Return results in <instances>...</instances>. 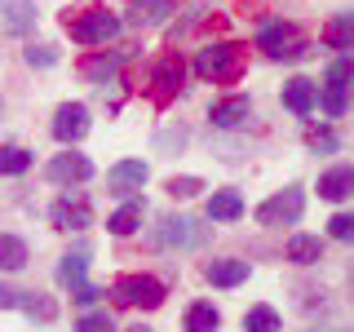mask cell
I'll return each mask as SVG.
<instances>
[{
    "label": "cell",
    "instance_id": "f546056e",
    "mask_svg": "<svg viewBox=\"0 0 354 332\" xmlns=\"http://www.w3.org/2000/svg\"><path fill=\"white\" fill-rule=\"evenodd\" d=\"M75 332H115V319H111L106 310H88V315H80Z\"/></svg>",
    "mask_w": 354,
    "mask_h": 332
},
{
    "label": "cell",
    "instance_id": "8992f818",
    "mask_svg": "<svg viewBox=\"0 0 354 332\" xmlns=\"http://www.w3.org/2000/svg\"><path fill=\"white\" fill-rule=\"evenodd\" d=\"M182 80H186V62H182V53H160L151 66V93H155V102H173L177 93H182Z\"/></svg>",
    "mask_w": 354,
    "mask_h": 332
},
{
    "label": "cell",
    "instance_id": "30bf717a",
    "mask_svg": "<svg viewBox=\"0 0 354 332\" xmlns=\"http://www.w3.org/2000/svg\"><path fill=\"white\" fill-rule=\"evenodd\" d=\"M44 177H49L53 186H80L93 177V164H88V155H75V151H66V155H53L49 160V169H44Z\"/></svg>",
    "mask_w": 354,
    "mask_h": 332
},
{
    "label": "cell",
    "instance_id": "e0dca14e",
    "mask_svg": "<svg viewBox=\"0 0 354 332\" xmlns=\"http://www.w3.org/2000/svg\"><path fill=\"white\" fill-rule=\"evenodd\" d=\"M173 14V0H129V22L133 27H160Z\"/></svg>",
    "mask_w": 354,
    "mask_h": 332
},
{
    "label": "cell",
    "instance_id": "e575fe53",
    "mask_svg": "<svg viewBox=\"0 0 354 332\" xmlns=\"http://www.w3.org/2000/svg\"><path fill=\"white\" fill-rule=\"evenodd\" d=\"M93 297H102V293H97V288H88V284H75L71 288V302H80V306H88Z\"/></svg>",
    "mask_w": 354,
    "mask_h": 332
},
{
    "label": "cell",
    "instance_id": "83f0119b",
    "mask_svg": "<svg viewBox=\"0 0 354 332\" xmlns=\"http://www.w3.org/2000/svg\"><path fill=\"white\" fill-rule=\"evenodd\" d=\"M279 310L274 306H252L248 315H243V332H279Z\"/></svg>",
    "mask_w": 354,
    "mask_h": 332
},
{
    "label": "cell",
    "instance_id": "d590c367",
    "mask_svg": "<svg viewBox=\"0 0 354 332\" xmlns=\"http://www.w3.org/2000/svg\"><path fill=\"white\" fill-rule=\"evenodd\" d=\"M18 306V293L14 288H0V310H14Z\"/></svg>",
    "mask_w": 354,
    "mask_h": 332
},
{
    "label": "cell",
    "instance_id": "4fadbf2b",
    "mask_svg": "<svg viewBox=\"0 0 354 332\" xmlns=\"http://www.w3.org/2000/svg\"><path fill=\"white\" fill-rule=\"evenodd\" d=\"M283 107L292 111V116H310V111L319 107V84L306 80V75H292V80L283 84Z\"/></svg>",
    "mask_w": 354,
    "mask_h": 332
},
{
    "label": "cell",
    "instance_id": "d4e9b609",
    "mask_svg": "<svg viewBox=\"0 0 354 332\" xmlns=\"http://www.w3.org/2000/svg\"><path fill=\"white\" fill-rule=\"evenodd\" d=\"M84 270H88V248H75V252H66V257H62L58 279L66 288H75V284H84Z\"/></svg>",
    "mask_w": 354,
    "mask_h": 332
},
{
    "label": "cell",
    "instance_id": "2e32d148",
    "mask_svg": "<svg viewBox=\"0 0 354 332\" xmlns=\"http://www.w3.org/2000/svg\"><path fill=\"white\" fill-rule=\"evenodd\" d=\"M204 279L213 284V288H235L248 279V261H239V257H221V261H208L204 266Z\"/></svg>",
    "mask_w": 354,
    "mask_h": 332
},
{
    "label": "cell",
    "instance_id": "603a6c76",
    "mask_svg": "<svg viewBox=\"0 0 354 332\" xmlns=\"http://www.w3.org/2000/svg\"><path fill=\"white\" fill-rule=\"evenodd\" d=\"M288 261H297V266L324 261V239H315V235H292V239H288Z\"/></svg>",
    "mask_w": 354,
    "mask_h": 332
},
{
    "label": "cell",
    "instance_id": "836d02e7",
    "mask_svg": "<svg viewBox=\"0 0 354 332\" xmlns=\"http://www.w3.org/2000/svg\"><path fill=\"white\" fill-rule=\"evenodd\" d=\"M310 147H315V151H337V138H332L328 129L324 133H310Z\"/></svg>",
    "mask_w": 354,
    "mask_h": 332
},
{
    "label": "cell",
    "instance_id": "9c48e42d",
    "mask_svg": "<svg viewBox=\"0 0 354 332\" xmlns=\"http://www.w3.org/2000/svg\"><path fill=\"white\" fill-rule=\"evenodd\" d=\"M49 221L58 230H84V226H93V204H88L84 191H62L49 208Z\"/></svg>",
    "mask_w": 354,
    "mask_h": 332
},
{
    "label": "cell",
    "instance_id": "7a4b0ae2",
    "mask_svg": "<svg viewBox=\"0 0 354 332\" xmlns=\"http://www.w3.org/2000/svg\"><path fill=\"white\" fill-rule=\"evenodd\" d=\"M257 49L270 62H297V58H306L310 44L301 36V27H292V22H266L257 31Z\"/></svg>",
    "mask_w": 354,
    "mask_h": 332
},
{
    "label": "cell",
    "instance_id": "9a60e30c",
    "mask_svg": "<svg viewBox=\"0 0 354 332\" xmlns=\"http://www.w3.org/2000/svg\"><path fill=\"white\" fill-rule=\"evenodd\" d=\"M208 120H213V129H243L252 120V102L248 98H221V102L208 111Z\"/></svg>",
    "mask_w": 354,
    "mask_h": 332
},
{
    "label": "cell",
    "instance_id": "8d00e7d4",
    "mask_svg": "<svg viewBox=\"0 0 354 332\" xmlns=\"http://www.w3.org/2000/svg\"><path fill=\"white\" fill-rule=\"evenodd\" d=\"M129 332H151V328H129Z\"/></svg>",
    "mask_w": 354,
    "mask_h": 332
},
{
    "label": "cell",
    "instance_id": "1f68e13d",
    "mask_svg": "<svg viewBox=\"0 0 354 332\" xmlns=\"http://www.w3.org/2000/svg\"><path fill=\"white\" fill-rule=\"evenodd\" d=\"M22 58H27V66H53V62H58V53H53V44H27Z\"/></svg>",
    "mask_w": 354,
    "mask_h": 332
},
{
    "label": "cell",
    "instance_id": "cb8c5ba5",
    "mask_svg": "<svg viewBox=\"0 0 354 332\" xmlns=\"http://www.w3.org/2000/svg\"><path fill=\"white\" fill-rule=\"evenodd\" d=\"M27 261H31L27 243H22L18 235H0V270H22Z\"/></svg>",
    "mask_w": 354,
    "mask_h": 332
},
{
    "label": "cell",
    "instance_id": "8fae6325",
    "mask_svg": "<svg viewBox=\"0 0 354 332\" xmlns=\"http://www.w3.org/2000/svg\"><path fill=\"white\" fill-rule=\"evenodd\" d=\"M88 133V107L80 102H62L53 111V138L62 142V147H71V142H80Z\"/></svg>",
    "mask_w": 354,
    "mask_h": 332
},
{
    "label": "cell",
    "instance_id": "4dcf8cb0",
    "mask_svg": "<svg viewBox=\"0 0 354 332\" xmlns=\"http://www.w3.org/2000/svg\"><path fill=\"white\" fill-rule=\"evenodd\" d=\"M164 191H169L173 199H191V195L204 191V182H199V177H169V186H164Z\"/></svg>",
    "mask_w": 354,
    "mask_h": 332
},
{
    "label": "cell",
    "instance_id": "6da1fadb",
    "mask_svg": "<svg viewBox=\"0 0 354 332\" xmlns=\"http://www.w3.org/2000/svg\"><path fill=\"white\" fill-rule=\"evenodd\" d=\"M195 75L208 84H235L243 75V44H204V49L195 53Z\"/></svg>",
    "mask_w": 354,
    "mask_h": 332
},
{
    "label": "cell",
    "instance_id": "277c9868",
    "mask_svg": "<svg viewBox=\"0 0 354 332\" xmlns=\"http://www.w3.org/2000/svg\"><path fill=\"white\" fill-rule=\"evenodd\" d=\"M111 302L155 310V306H164V284L151 279V275H120V279L111 284Z\"/></svg>",
    "mask_w": 354,
    "mask_h": 332
},
{
    "label": "cell",
    "instance_id": "5b68a950",
    "mask_svg": "<svg viewBox=\"0 0 354 332\" xmlns=\"http://www.w3.org/2000/svg\"><path fill=\"white\" fill-rule=\"evenodd\" d=\"M301 213H306V191L301 186H283L279 195H270L257 208V221L261 226H297Z\"/></svg>",
    "mask_w": 354,
    "mask_h": 332
},
{
    "label": "cell",
    "instance_id": "ac0fdd59",
    "mask_svg": "<svg viewBox=\"0 0 354 332\" xmlns=\"http://www.w3.org/2000/svg\"><path fill=\"white\" fill-rule=\"evenodd\" d=\"M350 191H354V169L350 164H337V169H328L324 177H319V195L332 199V204H341Z\"/></svg>",
    "mask_w": 354,
    "mask_h": 332
},
{
    "label": "cell",
    "instance_id": "52a82bcc",
    "mask_svg": "<svg viewBox=\"0 0 354 332\" xmlns=\"http://www.w3.org/2000/svg\"><path fill=\"white\" fill-rule=\"evenodd\" d=\"M319 102H324V111L332 120L346 116V107H350V58H346V53L328 66L324 84H319Z\"/></svg>",
    "mask_w": 354,
    "mask_h": 332
},
{
    "label": "cell",
    "instance_id": "4316f807",
    "mask_svg": "<svg viewBox=\"0 0 354 332\" xmlns=\"http://www.w3.org/2000/svg\"><path fill=\"white\" fill-rule=\"evenodd\" d=\"M217 324H221V315H217V306H208V302H195L186 310V332H217Z\"/></svg>",
    "mask_w": 354,
    "mask_h": 332
},
{
    "label": "cell",
    "instance_id": "d6986e66",
    "mask_svg": "<svg viewBox=\"0 0 354 332\" xmlns=\"http://www.w3.org/2000/svg\"><path fill=\"white\" fill-rule=\"evenodd\" d=\"M138 226H142V199H124V204L106 217V230H111V235H120V239L133 235Z\"/></svg>",
    "mask_w": 354,
    "mask_h": 332
},
{
    "label": "cell",
    "instance_id": "5bb4252c",
    "mask_svg": "<svg viewBox=\"0 0 354 332\" xmlns=\"http://www.w3.org/2000/svg\"><path fill=\"white\" fill-rule=\"evenodd\" d=\"M0 27L14 36H27L36 27V0H0Z\"/></svg>",
    "mask_w": 354,
    "mask_h": 332
},
{
    "label": "cell",
    "instance_id": "ffe728a7",
    "mask_svg": "<svg viewBox=\"0 0 354 332\" xmlns=\"http://www.w3.org/2000/svg\"><path fill=\"white\" fill-rule=\"evenodd\" d=\"M18 310L27 319H40V324H53L58 319V302L49 293H18Z\"/></svg>",
    "mask_w": 354,
    "mask_h": 332
},
{
    "label": "cell",
    "instance_id": "44dd1931",
    "mask_svg": "<svg viewBox=\"0 0 354 332\" xmlns=\"http://www.w3.org/2000/svg\"><path fill=\"white\" fill-rule=\"evenodd\" d=\"M208 217H213V221L243 217V195L239 191H213V195H208Z\"/></svg>",
    "mask_w": 354,
    "mask_h": 332
},
{
    "label": "cell",
    "instance_id": "3957f363",
    "mask_svg": "<svg viewBox=\"0 0 354 332\" xmlns=\"http://www.w3.org/2000/svg\"><path fill=\"white\" fill-rule=\"evenodd\" d=\"M62 22H66V31H71L75 44H106V40L120 36V18L111 14L106 5H93V9H84V14H66Z\"/></svg>",
    "mask_w": 354,
    "mask_h": 332
},
{
    "label": "cell",
    "instance_id": "7402d4cb",
    "mask_svg": "<svg viewBox=\"0 0 354 332\" xmlns=\"http://www.w3.org/2000/svg\"><path fill=\"white\" fill-rule=\"evenodd\" d=\"M120 62H124V53H93V58H84L80 62V71H84V80H115V71H120Z\"/></svg>",
    "mask_w": 354,
    "mask_h": 332
},
{
    "label": "cell",
    "instance_id": "ba28073f",
    "mask_svg": "<svg viewBox=\"0 0 354 332\" xmlns=\"http://www.w3.org/2000/svg\"><path fill=\"white\" fill-rule=\"evenodd\" d=\"M155 243H164V248H199L204 243V226L186 213H164L160 226H155Z\"/></svg>",
    "mask_w": 354,
    "mask_h": 332
},
{
    "label": "cell",
    "instance_id": "d6a6232c",
    "mask_svg": "<svg viewBox=\"0 0 354 332\" xmlns=\"http://www.w3.org/2000/svg\"><path fill=\"white\" fill-rule=\"evenodd\" d=\"M328 235L332 239H354V217L350 213H337V217L328 221Z\"/></svg>",
    "mask_w": 354,
    "mask_h": 332
},
{
    "label": "cell",
    "instance_id": "f1b7e54d",
    "mask_svg": "<svg viewBox=\"0 0 354 332\" xmlns=\"http://www.w3.org/2000/svg\"><path fill=\"white\" fill-rule=\"evenodd\" d=\"M31 169V151L27 147H0V177H18Z\"/></svg>",
    "mask_w": 354,
    "mask_h": 332
},
{
    "label": "cell",
    "instance_id": "7c38bea8",
    "mask_svg": "<svg viewBox=\"0 0 354 332\" xmlns=\"http://www.w3.org/2000/svg\"><path fill=\"white\" fill-rule=\"evenodd\" d=\"M147 177H151V169H147L142 160H120L115 169L106 173V191L133 195V191H142V186H147Z\"/></svg>",
    "mask_w": 354,
    "mask_h": 332
},
{
    "label": "cell",
    "instance_id": "484cf974",
    "mask_svg": "<svg viewBox=\"0 0 354 332\" xmlns=\"http://www.w3.org/2000/svg\"><path fill=\"white\" fill-rule=\"evenodd\" d=\"M324 40L332 44V49L346 53L350 44H354V14H337V18H332V22H328V31H324Z\"/></svg>",
    "mask_w": 354,
    "mask_h": 332
}]
</instances>
